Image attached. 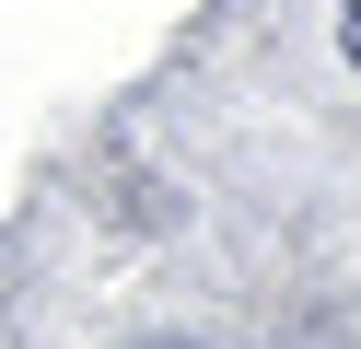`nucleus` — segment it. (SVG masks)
<instances>
[{
  "label": "nucleus",
  "instance_id": "1",
  "mask_svg": "<svg viewBox=\"0 0 361 349\" xmlns=\"http://www.w3.org/2000/svg\"><path fill=\"white\" fill-rule=\"evenodd\" d=\"M338 47H350V70H361V0H350V12H338Z\"/></svg>",
  "mask_w": 361,
  "mask_h": 349
},
{
  "label": "nucleus",
  "instance_id": "2",
  "mask_svg": "<svg viewBox=\"0 0 361 349\" xmlns=\"http://www.w3.org/2000/svg\"><path fill=\"white\" fill-rule=\"evenodd\" d=\"M164 349H187V338H164Z\"/></svg>",
  "mask_w": 361,
  "mask_h": 349
}]
</instances>
